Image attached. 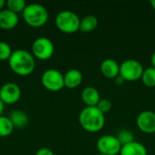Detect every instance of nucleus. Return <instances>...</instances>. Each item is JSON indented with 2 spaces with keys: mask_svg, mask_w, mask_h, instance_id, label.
Listing matches in <instances>:
<instances>
[{
  "mask_svg": "<svg viewBox=\"0 0 155 155\" xmlns=\"http://www.w3.org/2000/svg\"><path fill=\"white\" fill-rule=\"evenodd\" d=\"M151 5H152L153 9L155 11V0H152L151 1Z\"/></svg>",
  "mask_w": 155,
  "mask_h": 155,
  "instance_id": "29",
  "label": "nucleus"
},
{
  "mask_svg": "<svg viewBox=\"0 0 155 155\" xmlns=\"http://www.w3.org/2000/svg\"><path fill=\"white\" fill-rule=\"evenodd\" d=\"M141 79L147 87H155V68L152 66L145 69Z\"/></svg>",
  "mask_w": 155,
  "mask_h": 155,
  "instance_id": "19",
  "label": "nucleus"
},
{
  "mask_svg": "<svg viewBox=\"0 0 155 155\" xmlns=\"http://www.w3.org/2000/svg\"><path fill=\"white\" fill-rule=\"evenodd\" d=\"M151 63H152V65L153 67L155 68V51L153 52V55H152V58H151Z\"/></svg>",
  "mask_w": 155,
  "mask_h": 155,
  "instance_id": "27",
  "label": "nucleus"
},
{
  "mask_svg": "<svg viewBox=\"0 0 155 155\" xmlns=\"http://www.w3.org/2000/svg\"><path fill=\"white\" fill-rule=\"evenodd\" d=\"M98 25V19L94 15H88L81 19L80 22V31L88 33L94 31Z\"/></svg>",
  "mask_w": 155,
  "mask_h": 155,
  "instance_id": "17",
  "label": "nucleus"
},
{
  "mask_svg": "<svg viewBox=\"0 0 155 155\" xmlns=\"http://www.w3.org/2000/svg\"><path fill=\"white\" fill-rule=\"evenodd\" d=\"M97 155H103V154H100V153H99V154H97Z\"/></svg>",
  "mask_w": 155,
  "mask_h": 155,
  "instance_id": "30",
  "label": "nucleus"
},
{
  "mask_svg": "<svg viewBox=\"0 0 155 155\" xmlns=\"http://www.w3.org/2000/svg\"><path fill=\"white\" fill-rule=\"evenodd\" d=\"M96 148L100 154L118 155L120 154L122 144L116 136L114 135H103L96 142Z\"/></svg>",
  "mask_w": 155,
  "mask_h": 155,
  "instance_id": "8",
  "label": "nucleus"
},
{
  "mask_svg": "<svg viewBox=\"0 0 155 155\" xmlns=\"http://www.w3.org/2000/svg\"><path fill=\"white\" fill-rule=\"evenodd\" d=\"M5 5V1L4 0H0V11L3 10V7Z\"/></svg>",
  "mask_w": 155,
  "mask_h": 155,
  "instance_id": "28",
  "label": "nucleus"
},
{
  "mask_svg": "<svg viewBox=\"0 0 155 155\" xmlns=\"http://www.w3.org/2000/svg\"><path fill=\"white\" fill-rule=\"evenodd\" d=\"M35 155H54V153L49 148H41L35 153Z\"/></svg>",
  "mask_w": 155,
  "mask_h": 155,
  "instance_id": "24",
  "label": "nucleus"
},
{
  "mask_svg": "<svg viewBox=\"0 0 155 155\" xmlns=\"http://www.w3.org/2000/svg\"><path fill=\"white\" fill-rule=\"evenodd\" d=\"M41 83L46 90L58 92L64 87V74L56 69H47L42 74Z\"/></svg>",
  "mask_w": 155,
  "mask_h": 155,
  "instance_id": "7",
  "label": "nucleus"
},
{
  "mask_svg": "<svg viewBox=\"0 0 155 155\" xmlns=\"http://www.w3.org/2000/svg\"><path fill=\"white\" fill-rule=\"evenodd\" d=\"M81 19L73 11L64 10L59 12L54 19L56 27L64 34H74L80 29Z\"/></svg>",
  "mask_w": 155,
  "mask_h": 155,
  "instance_id": "4",
  "label": "nucleus"
},
{
  "mask_svg": "<svg viewBox=\"0 0 155 155\" xmlns=\"http://www.w3.org/2000/svg\"><path fill=\"white\" fill-rule=\"evenodd\" d=\"M23 19L31 27H41L45 25L49 18L47 9L41 4H28L23 11Z\"/></svg>",
  "mask_w": 155,
  "mask_h": 155,
  "instance_id": "3",
  "label": "nucleus"
},
{
  "mask_svg": "<svg viewBox=\"0 0 155 155\" xmlns=\"http://www.w3.org/2000/svg\"><path fill=\"white\" fill-rule=\"evenodd\" d=\"M116 137L119 140L122 146L125 145V144H128L130 143H133L134 141V134L129 130H122V131H120Z\"/></svg>",
  "mask_w": 155,
  "mask_h": 155,
  "instance_id": "21",
  "label": "nucleus"
},
{
  "mask_svg": "<svg viewBox=\"0 0 155 155\" xmlns=\"http://www.w3.org/2000/svg\"><path fill=\"white\" fill-rule=\"evenodd\" d=\"M13 54L10 45L6 42L0 41V61H8Z\"/></svg>",
  "mask_w": 155,
  "mask_h": 155,
  "instance_id": "22",
  "label": "nucleus"
},
{
  "mask_svg": "<svg viewBox=\"0 0 155 155\" xmlns=\"http://www.w3.org/2000/svg\"><path fill=\"white\" fill-rule=\"evenodd\" d=\"M136 124L139 130L147 134L155 133V113L153 111H143L136 118Z\"/></svg>",
  "mask_w": 155,
  "mask_h": 155,
  "instance_id": "10",
  "label": "nucleus"
},
{
  "mask_svg": "<svg viewBox=\"0 0 155 155\" xmlns=\"http://www.w3.org/2000/svg\"><path fill=\"white\" fill-rule=\"evenodd\" d=\"M124 82H125V81L124 80V78H123L122 76H120V75H118V76L115 78V83H116L117 84H119V85L123 84Z\"/></svg>",
  "mask_w": 155,
  "mask_h": 155,
  "instance_id": "25",
  "label": "nucleus"
},
{
  "mask_svg": "<svg viewBox=\"0 0 155 155\" xmlns=\"http://www.w3.org/2000/svg\"><path fill=\"white\" fill-rule=\"evenodd\" d=\"M120 155H147V149L143 143L134 141L122 146Z\"/></svg>",
  "mask_w": 155,
  "mask_h": 155,
  "instance_id": "15",
  "label": "nucleus"
},
{
  "mask_svg": "<svg viewBox=\"0 0 155 155\" xmlns=\"http://www.w3.org/2000/svg\"><path fill=\"white\" fill-rule=\"evenodd\" d=\"M81 98H82V101L84 102V104L89 107L97 106L98 103L101 100L99 91L93 86L85 87L81 93Z\"/></svg>",
  "mask_w": 155,
  "mask_h": 155,
  "instance_id": "13",
  "label": "nucleus"
},
{
  "mask_svg": "<svg viewBox=\"0 0 155 155\" xmlns=\"http://www.w3.org/2000/svg\"><path fill=\"white\" fill-rule=\"evenodd\" d=\"M20 87L15 83H6L0 87V100L5 104H14L21 98Z\"/></svg>",
  "mask_w": 155,
  "mask_h": 155,
  "instance_id": "9",
  "label": "nucleus"
},
{
  "mask_svg": "<svg viewBox=\"0 0 155 155\" xmlns=\"http://www.w3.org/2000/svg\"><path fill=\"white\" fill-rule=\"evenodd\" d=\"M10 69L17 75L27 76L31 74L35 68V59L34 55L25 49L13 51L8 60Z\"/></svg>",
  "mask_w": 155,
  "mask_h": 155,
  "instance_id": "1",
  "label": "nucleus"
},
{
  "mask_svg": "<svg viewBox=\"0 0 155 155\" xmlns=\"http://www.w3.org/2000/svg\"><path fill=\"white\" fill-rule=\"evenodd\" d=\"M54 53V45L48 37H37L32 44V54L39 60H48Z\"/></svg>",
  "mask_w": 155,
  "mask_h": 155,
  "instance_id": "6",
  "label": "nucleus"
},
{
  "mask_svg": "<svg viewBox=\"0 0 155 155\" xmlns=\"http://www.w3.org/2000/svg\"><path fill=\"white\" fill-rule=\"evenodd\" d=\"M19 22L17 14L5 8L0 11V28L4 30L14 29Z\"/></svg>",
  "mask_w": 155,
  "mask_h": 155,
  "instance_id": "11",
  "label": "nucleus"
},
{
  "mask_svg": "<svg viewBox=\"0 0 155 155\" xmlns=\"http://www.w3.org/2000/svg\"><path fill=\"white\" fill-rule=\"evenodd\" d=\"M9 119L12 122L14 127L16 128H24L28 124L29 122L28 115L25 112L20 110L13 111L9 115Z\"/></svg>",
  "mask_w": 155,
  "mask_h": 155,
  "instance_id": "16",
  "label": "nucleus"
},
{
  "mask_svg": "<svg viewBox=\"0 0 155 155\" xmlns=\"http://www.w3.org/2000/svg\"><path fill=\"white\" fill-rule=\"evenodd\" d=\"M6 8L11 10L12 12L18 15V13H23L25 6L27 5L26 2L25 0H8L5 2Z\"/></svg>",
  "mask_w": 155,
  "mask_h": 155,
  "instance_id": "20",
  "label": "nucleus"
},
{
  "mask_svg": "<svg viewBox=\"0 0 155 155\" xmlns=\"http://www.w3.org/2000/svg\"><path fill=\"white\" fill-rule=\"evenodd\" d=\"M14 125L9 117L0 116V137H7L14 131Z\"/></svg>",
  "mask_w": 155,
  "mask_h": 155,
  "instance_id": "18",
  "label": "nucleus"
},
{
  "mask_svg": "<svg viewBox=\"0 0 155 155\" xmlns=\"http://www.w3.org/2000/svg\"><path fill=\"white\" fill-rule=\"evenodd\" d=\"M4 108H5V104L0 100V116L2 115V114L4 112Z\"/></svg>",
  "mask_w": 155,
  "mask_h": 155,
  "instance_id": "26",
  "label": "nucleus"
},
{
  "mask_svg": "<svg viewBox=\"0 0 155 155\" xmlns=\"http://www.w3.org/2000/svg\"><path fill=\"white\" fill-rule=\"evenodd\" d=\"M79 124L88 133L100 132L105 124L104 114L95 107H84L78 117Z\"/></svg>",
  "mask_w": 155,
  "mask_h": 155,
  "instance_id": "2",
  "label": "nucleus"
},
{
  "mask_svg": "<svg viewBox=\"0 0 155 155\" xmlns=\"http://www.w3.org/2000/svg\"><path fill=\"white\" fill-rule=\"evenodd\" d=\"M100 70L104 77L109 79H115L119 75L120 65L115 60L112 58H107L102 62Z\"/></svg>",
  "mask_w": 155,
  "mask_h": 155,
  "instance_id": "12",
  "label": "nucleus"
},
{
  "mask_svg": "<svg viewBox=\"0 0 155 155\" xmlns=\"http://www.w3.org/2000/svg\"><path fill=\"white\" fill-rule=\"evenodd\" d=\"M143 71H144L143 66L139 61L134 59H128L124 61L120 64L119 75L122 76L124 81L135 82L142 78Z\"/></svg>",
  "mask_w": 155,
  "mask_h": 155,
  "instance_id": "5",
  "label": "nucleus"
},
{
  "mask_svg": "<svg viewBox=\"0 0 155 155\" xmlns=\"http://www.w3.org/2000/svg\"><path fill=\"white\" fill-rule=\"evenodd\" d=\"M64 86L69 89L78 87L83 82V74L78 69H70L64 74Z\"/></svg>",
  "mask_w": 155,
  "mask_h": 155,
  "instance_id": "14",
  "label": "nucleus"
},
{
  "mask_svg": "<svg viewBox=\"0 0 155 155\" xmlns=\"http://www.w3.org/2000/svg\"><path fill=\"white\" fill-rule=\"evenodd\" d=\"M96 107L104 114L108 113L111 110V108H112V103L108 99H101Z\"/></svg>",
  "mask_w": 155,
  "mask_h": 155,
  "instance_id": "23",
  "label": "nucleus"
}]
</instances>
